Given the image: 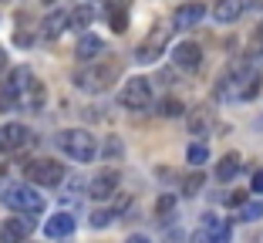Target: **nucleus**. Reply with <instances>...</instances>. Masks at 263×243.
Listing matches in <instances>:
<instances>
[{
	"instance_id": "f257e3e1",
	"label": "nucleus",
	"mask_w": 263,
	"mask_h": 243,
	"mask_svg": "<svg viewBox=\"0 0 263 243\" xmlns=\"http://www.w3.org/2000/svg\"><path fill=\"white\" fill-rule=\"evenodd\" d=\"M118 74H122V64H118V61H101V64H95V68H85V71H81V74L74 78V85L81 88V91L101 95V91H108V88L115 85Z\"/></svg>"
},
{
	"instance_id": "f03ea898",
	"label": "nucleus",
	"mask_w": 263,
	"mask_h": 243,
	"mask_svg": "<svg viewBox=\"0 0 263 243\" xmlns=\"http://www.w3.org/2000/svg\"><path fill=\"white\" fill-rule=\"evenodd\" d=\"M58 145H61V149L68 152V159H74V162H91L95 152H98L95 135L85 132V128H64V132L58 135Z\"/></svg>"
},
{
	"instance_id": "7ed1b4c3",
	"label": "nucleus",
	"mask_w": 263,
	"mask_h": 243,
	"mask_svg": "<svg viewBox=\"0 0 263 243\" xmlns=\"http://www.w3.org/2000/svg\"><path fill=\"white\" fill-rule=\"evenodd\" d=\"M0 199H4V203H7L10 210H17V213H27V216H34V213H44V196H41L37 189H31L27 182H17V186H7Z\"/></svg>"
},
{
	"instance_id": "20e7f679",
	"label": "nucleus",
	"mask_w": 263,
	"mask_h": 243,
	"mask_svg": "<svg viewBox=\"0 0 263 243\" xmlns=\"http://www.w3.org/2000/svg\"><path fill=\"white\" fill-rule=\"evenodd\" d=\"M24 176H27V182H34V186L54 189V186H61V179H64V165L54 162V159H34V162L24 165Z\"/></svg>"
},
{
	"instance_id": "39448f33",
	"label": "nucleus",
	"mask_w": 263,
	"mask_h": 243,
	"mask_svg": "<svg viewBox=\"0 0 263 243\" xmlns=\"http://www.w3.org/2000/svg\"><path fill=\"white\" fill-rule=\"evenodd\" d=\"M169 38H172V27H169V24H155L152 34H148V38L139 44V51H135V61H139V64L159 61V58L165 54V47H169Z\"/></svg>"
},
{
	"instance_id": "423d86ee",
	"label": "nucleus",
	"mask_w": 263,
	"mask_h": 243,
	"mask_svg": "<svg viewBox=\"0 0 263 243\" xmlns=\"http://www.w3.org/2000/svg\"><path fill=\"white\" fill-rule=\"evenodd\" d=\"M122 105L128 111H145L152 105V81L148 78H128L122 88Z\"/></svg>"
},
{
	"instance_id": "0eeeda50",
	"label": "nucleus",
	"mask_w": 263,
	"mask_h": 243,
	"mask_svg": "<svg viewBox=\"0 0 263 243\" xmlns=\"http://www.w3.org/2000/svg\"><path fill=\"white\" fill-rule=\"evenodd\" d=\"M196 240L199 243H230L233 240V227L223 220V216H216V213H206V216H202V230H199Z\"/></svg>"
},
{
	"instance_id": "6e6552de",
	"label": "nucleus",
	"mask_w": 263,
	"mask_h": 243,
	"mask_svg": "<svg viewBox=\"0 0 263 243\" xmlns=\"http://www.w3.org/2000/svg\"><path fill=\"white\" fill-rule=\"evenodd\" d=\"M31 233H34V216H27V213L0 223V243H24Z\"/></svg>"
},
{
	"instance_id": "1a4fd4ad",
	"label": "nucleus",
	"mask_w": 263,
	"mask_h": 243,
	"mask_svg": "<svg viewBox=\"0 0 263 243\" xmlns=\"http://www.w3.org/2000/svg\"><path fill=\"white\" fill-rule=\"evenodd\" d=\"M118 182H122V176L115 173V169H105V173H98L91 182H88V193H91V199H111L115 196Z\"/></svg>"
},
{
	"instance_id": "9d476101",
	"label": "nucleus",
	"mask_w": 263,
	"mask_h": 243,
	"mask_svg": "<svg viewBox=\"0 0 263 243\" xmlns=\"http://www.w3.org/2000/svg\"><path fill=\"white\" fill-rule=\"evenodd\" d=\"M27 142H31V132L24 125H17V122L0 125V152H17V149H24Z\"/></svg>"
},
{
	"instance_id": "9b49d317",
	"label": "nucleus",
	"mask_w": 263,
	"mask_h": 243,
	"mask_svg": "<svg viewBox=\"0 0 263 243\" xmlns=\"http://www.w3.org/2000/svg\"><path fill=\"white\" fill-rule=\"evenodd\" d=\"M202 17H206V7H202L199 0H193V4L176 7V14H172V27H176V31H189V27H196Z\"/></svg>"
},
{
	"instance_id": "f8f14e48",
	"label": "nucleus",
	"mask_w": 263,
	"mask_h": 243,
	"mask_svg": "<svg viewBox=\"0 0 263 243\" xmlns=\"http://www.w3.org/2000/svg\"><path fill=\"white\" fill-rule=\"evenodd\" d=\"M172 61H176L179 68H186V71L199 68V64H202L199 44H193V41H182V44H176V51H172Z\"/></svg>"
},
{
	"instance_id": "ddd939ff",
	"label": "nucleus",
	"mask_w": 263,
	"mask_h": 243,
	"mask_svg": "<svg viewBox=\"0 0 263 243\" xmlns=\"http://www.w3.org/2000/svg\"><path fill=\"white\" fill-rule=\"evenodd\" d=\"M71 233H74V216H71V213H54V216L44 223L47 240H64V236H71Z\"/></svg>"
},
{
	"instance_id": "4468645a",
	"label": "nucleus",
	"mask_w": 263,
	"mask_h": 243,
	"mask_svg": "<svg viewBox=\"0 0 263 243\" xmlns=\"http://www.w3.org/2000/svg\"><path fill=\"white\" fill-rule=\"evenodd\" d=\"M243 10H247V0H216L213 17H216L219 24H233V21H240Z\"/></svg>"
},
{
	"instance_id": "2eb2a0df",
	"label": "nucleus",
	"mask_w": 263,
	"mask_h": 243,
	"mask_svg": "<svg viewBox=\"0 0 263 243\" xmlns=\"http://www.w3.org/2000/svg\"><path fill=\"white\" fill-rule=\"evenodd\" d=\"M44 98H47L44 85L31 78V81H27V88L21 91V102H17V105H24V108H31V111H41V108H44Z\"/></svg>"
},
{
	"instance_id": "dca6fc26",
	"label": "nucleus",
	"mask_w": 263,
	"mask_h": 243,
	"mask_svg": "<svg viewBox=\"0 0 263 243\" xmlns=\"http://www.w3.org/2000/svg\"><path fill=\"white\" fill-rule=\"evenodd\" d=\"M101 51H105V41L95 38V34H81V41H78V47H74L78 61H95Z\"/></svg>"
},
{
	"instance_id": "f3484780",
	"label": "nucleus",
	"mask_w": 263,
	"mask_h": 243,
	"mask_svg": "<svg viewBox=\"0 0 263 243\" xmlns=\"http://www.w3.org/2000/svg\"><path fill=\"white\" fill-rule=\"evenodd\" d=\"M64 27H68V14H64V10H54V14H47L44 24H41V38H44V41H54Z\"/></svg>"
},
{
	"instance_id": "a211bd4d",
	"label": "nucleus",
	"mask_w": 263,
	"mask_h": 243,
	"mask_svg": "<svg viewBox=\"0 0 263 243\" xmlns=\"http://www.w3.org/2000/svg\"><path fill=\"white\" fill-rule=\"evenodd\" d=\"M240 156H236V152H226L223 159H219V165H216V179L219 182H233L236 179V176H240Z\"/></svg>"
},
{
	"instance_id": "6ab92c4d",
	"label": "nucleus",
	"mask_w": 263,
	"mask_h": 243,
	"mask_svg": "<svg viewBox=\"0 0 263 243\" xmlns=\"http://www.w3.org/2000/svg\"><path fill=\"white\" fill-rule=\"evenodd\" d=\"M91 21H95V10L91 7H74L68 14V27H74V31H85Z\"/></svg>"
},
{
	"instance_id": "aec40b11",
	"label": "nucleus",
	"mask_w": 263,
	"mask_h": 243,
	"mask_svg": "<svg viewBox=\"0 0 263 243\" xmlns=\"http://www.w3.org/2000/svg\"><path fill=\"white\" fill-rule=\"evenodd\" d=\"M260 88H263V78L256 74V71H250V74H247V81H243V88L236 91V98H243V102H250L253 95H260Z\"/></svg>"
},
{
	"instance_id": "412c9836",
	"label": "nucleus",
	"mask_w": 263,
	"mask_h": 243,
	"mask_svg": "<svg viewBox=\"0 0 263 243\" xmlns=\"http://www.w3.org/2000/svg\"><path fill=\"white\" fill-rule=\"evenodd\" d=\"M172 210H176V193H162L159 203H155V216H159V220H169Z\"/></svg>"
},
{
	"instance_id": "4be33fe9",
	"label": "nucleus",
	"mask_w": 263,
	"mask_h": 243,
	"mask_svg": "<svg viewBox=\"0 0 263 243\" xmlns=\"http://www.w3.org/2000/svg\"><path fill=\"white\" fill-rule=\"evenodd\" d=\"M260 216H263V203H260V199H256V203H243L240 206V220L243 223H256Z\"/></svg>"
},
{
	"instance_id": "5701e85b",
	"label": "nucleus",
	"mask_w": 263,
	"mask_h": 243,
	"mask_svg": "<svg viewBox=\"0 0 263 243\" xmlns=\"http://www.w3.org/2000/svg\"><path fill=\"white\" fill-rule=\"evenodd\" d=\"M159 111H162L165 118H176V115H182L186 108H182V102H179V98H172V95H169V98H162V105H159Z\"/></svg>"
},
{
	"instance_id": "b1692460",
	"label": "nucleus",
	"mask_w": 263,
	"mask_h": 243,
	"mask_svg": "<svg viewBox=\"0 0 263 243\" xmlns=\"http://www.w3.org/2000/svg\"><path fill=\"white\" fill-rule=\"evenodd\" d=\"M186 159H189L193 165H202V162L209 159V149L202 145V142H193V145H189V152H186Z\"/></svg>"
},
{
	"instance_id": "393cba45",
	"label": "nucleus",
	"mask_w": 263,
	"mask_h": 243,
	"mask_svg": "<svg viewBox=\"0 0 263 243\" xmlns=\"http://www.w3.org/2000/svg\"><path fill=\"white\" fill-rule=\"evenodd\" d=\"M199 189H202V173H189L186 179H182V193H186V196H196Z\"/></svg>"
},
{
	"instance_id": "a878e982",
	"label": "nucleus",
	"mask_w": 263,
	"mask_h": 243,
	"mask_svg": "<svg viewBox=\"0 0 263 243\" xmlns=\"http://www.w3.org/2000/svg\"><path fill=\"white\" fill-rule=\"evenodd\" d=\"M111 31H115V34H125V31H128V14H125V10H118V7H111Z\"/></svg>"
},
{
	"instance_id": "bb28decb",
	"label": "nucleus",
	"mask_w": 263,
	"mask_h": 243,
	"mask_svg": "<svg viewBox=\"0 0 263 243\" xmlns=\"http://www.w3.org/2000/svg\"><path fill=\"white\" fill-rule=\"evenodd\" d=\"M206 122H209V115H206L202 108H196V111H193V118H189V128H193V135H199L202 128H206Z\"/></svg>"
},
{
	"instance_id": "cd10ccee",
	"label": "nucleus",
	"mask_w": 263,
	"mask_h": 243,
	"mask_svg": "<svg viewBox=\"0 0 263 243\" xmlns=\"http://www.w3.org/2000/svg\"><path fill=\"white\" fill-rule=\"evenodd\" d=\"M111 216H115V213H108V210H98V213H91V227L95 230H105L111 223Z\"/></svg>"
},
{
	"instance_id": "c85d7f7f",
	"label": "nucleus",
	"mask_w": 263,
	"mask_h": 243,
	"mask_svg": "<svg viewBox=\"0 0 263 243\" xmlns=\"http://www.w3.org/2000/svg\"><path fill=\"white\" fill-rule=\"evenodd\" d=\"M250 189H253L256 196H263V169H260V173H253V182H250Z\"/></svg>"
},
{
	"instance_id": "c756f323",
	"label": "nucleus",
	"mask_w": 263,
	"mask_h": 243,
	"mask_svg": "<svg viewBox=\"0 0 263 243\" xmlns=\"http://www.w3.org/2000/svg\"><path fill=\"white\" fill-rule=\"evenodd\" d=\"M226 203H230V206H243V203H247V196H243V193H230Z\"/></svg>"
},
{
	"instance_id": "7c9ffc66",
	"label": "nucleus",
	"mask_w": 263,
	"mask_h": 243,
	"mask_svg": "<svg viewBox=\"0 0 263 243\" xmlns=\"http://www.w3.org/2000/svg\"><path fill=\"white\" fill-rule=\"evenodd\" d=\"M125 243H152V240H148L145 233H132V236H128V240H125Z\"/></svg>"
},
{
	"instance_id": "2f4dec72",
	"label": "nucleus",
	"mask_w": 263,
	"mask_h": 243,
	"mask_svg": "<svg viewBox=\"0 0 263 243\" xmlns=\"http://www.w3.org/2000/svg\"><path fill=\"white\" fill-rule=\"evenodd\" d=\"M105 152H108V156H118V152H122V145H118V142H108V149H105Z\"/></svg>"
},
{
	"instance_id": "473e14b6",
	"label": "nucleus",
	"mask_w": 263,
	"mask_h": 243,
	"mask_svg": "<svg viewBox=\"0 0 263 243\" xmlns=\"http://www.w3.org/2000/svg\"><path fill=\"white\" fill-rule=\"evenodd\" d=\"M4 64H7V54H4V47H0V68H4Z\"/></svg>"
},
{
	"instance_id": "72a5a7b5",
	"label": "nucleus",
	"mask_w": 263,
	"mask_h": 243,
	"mask_svg": "<svg viewBox=\"0 0 263 243\" xmlns=\"http://www.w3.org/2000/svg\"><path fill=\"white\" fill-rule=\"evenodd\" d=\"M44 4H51V0H44Z\"/></svg>"
}]
</instances>
